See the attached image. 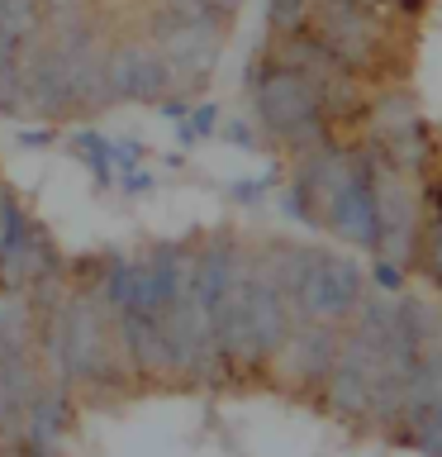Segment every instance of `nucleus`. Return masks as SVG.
Listing matches in <instances>:
<instances>
[{"label":"nucleus","instance_id":"nucleus-1","mask_svg":"<svg viewBox=\"0 0 442 457\" xmlns=\"http://www.w3.org/2000/svg\"><path fill=\"white\" fill-rule=\"evenodd\" d=\"M257 96V114H262V124L276 134L281 143H291V148H299V143L319 138V96L309 91L305 77H295V71L285 67H271L257 77L252 86Z\"/></svg>","mask_w":442,"mask_h":457},{"label":"nucleus","instance_id":"nucleus-2","mask_svg":"<svg viewBox=\"0 0 442 457\" xmlns=\"http://www.w3.org/2000/svg\"><path fill=\"white\" fill-rule=\"evenodd\" d=\"M48 5H57V10H67V14H71V10H77V0H48ZM67 14H62V20H67Z\"/></svg>","mask_w":442,"mask_h":457}]
</instances>
